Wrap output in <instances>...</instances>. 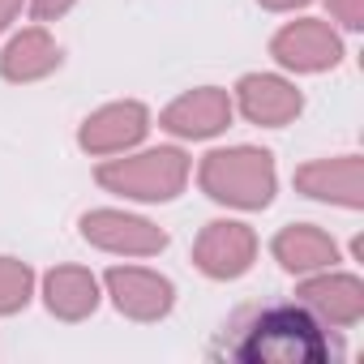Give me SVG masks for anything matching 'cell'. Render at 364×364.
Returning <instances> with one entry per match:
<instances>
[{"instance_id":"cell-1","label":"cell","mask_w":364,"mask_h":364,"mask_svg":"<svg viewBox=\"0 0 364 364\" xmlns=\"http://www.w3.org/2000/svg\"><path fill=\"white\" fill-rule=\"evenodd\" d=\"M228 351L249 364H321L334 360L338 347L330 343V330L300 304H270L249 309L232 326Z\"/></svg>"},{"instance_id":"cell-2","label":"cell","mask_w":364,"mask_h":364,"mask_svg":"<svg viewBox=\"0 0 364 364\" xmlns=\"http://www.w3.org/2000/svg\"><path fill=\"white\" fill-rule=\"evenodd\" d=\"M198 185L219 206L266 210L279 193V167L274 154L262 146H223L198 163Z\"/></svg>"},{"instance_id":"cell-3","label":"cell","mask_w":364,"mask_h":364,"mask_svg":"<svg viewBox=\"0 0 364 364\" xmlns=\"http://www.w3.org/2000/svg\"><path fill=\"white\" fill-rule=\"evenodd\" d=\"M193 176V163L180 146H154V150H124L120 159H103L95 167L99 189L124 198V202H176Z\"/></svg>"},{"instance_id":"cell-4","label":"cell","mask_w":364,"mask_h":364,"mask_svg":"<svg viewBox=\"0 0 364 364\" xmlns=\"http://www.w3.org/2000/svg\"><path fill=\"white\" fill-rule=\"evenodd\" d=\"M82 228V240L99 253H116V257H159L167 249V232L141 215H129V210H86L77 219Z\"/></svg>"},{"instance_id":"cell-5","label":"cell","mask_w":364,"mask_h":364,"mask_svg":"<svg viewBox=\"0 0 364 364\" xmlns=\"http://www.w3.org/2000/svg\"><path fill=\"white\" fill-rule=\"evenodd\" d=\"M270 56H274L279 69L300 73V77L304 73H326V69H334L343 60V39L321 18H296V22H287V26L274 31Z\"/></svg>"},{"instance_id":"cell-6","label":"cell","mask_w":364,"mask_h":364,"mask_svg":"<svg viewBox=\"0 0 364 364\" xmlns=\"http://www.w3.org/2000/svg\"><path fill=\"white\" fill-rule=\"evenodd\" d=\"M253 262H257V232L240 219H215L193 240V266L215 283H232L249 274Z\"/></svg>"},{"instance_id":"cell-7","label":"cell","mask_w":364,"mask_h":364,"mask_svg":"<svg viewBox=\"0 0 364 364\" xmlns=\"http://www.w3.org/2000/svg\"><path fill=\"white\" fill-rule=\"evenodd\" d=\"M296 304L309 309L326 330H351L364 317V283L360 274H343L334 266L317 274H300Z\"/></svg>"},{"instance_id":"cell-8","label":"cell","mask_w":364,"mask_h":364,"mask_svg":"<svg viewBox=\"0 0 364 364\" xmlns=\"http://www.w3.org/2000/svg\"><path fill=\"white\" fill-rule=\"evenodd\" d=\"M103 291L129 321H163L176 309V283L146 266H112L103 274Z\"/></svg>"},{"instance_id":"cell-9","label":"cell","mask_w":364,"mask_h":364,"mask_svg":"<svg viewBox=\"0 0 364 364\" xmlns=\"http://www.w3.org/2000/svg\"><path fill=\"white\" fill-rule=\"evenodd\" d=\"M150 133V112L137 99H120V103H103L99 112H90L77 129V146L90 159H112L124 154L133 146H141Z\"/></svg>"},{"instance_id":"cell-10","label":"cell","mask_w":364,"mask_h":364,"mask_svg":"<svg viewBox=\"0 0 364 364\" xmlns=\"http://www.w3.org/2000/svg\"><path fill=\"white\" fill-rule=\"evenodd\" d=\"M232 116L236 107L223 86H193L159 112V129L180 141H206V137H219L232 124Z\"/></svg>"},{"instance_id":"cell-11","label":"cell","mask_w":364,"mask_h":364,"mask_svg":"<svg viewBox=\"0 0 364 364\" xmlns=\"http://www.w3.org/2000/svg\"><path fill=\"white\" fill-rule=\"evenodd\" d=\"M291 185H296V193H304L309 202L360 210V206H364V159H360V154L313 159V163L296 167Z\"/></svg>"},{"instance_id":"cell-12","label":"cell","mask_w":364,"mask_h":364,"mask_svg":"<svg viewBox=\"0 0 364 364\" xmlns=\"http://www.w3.org/2000/svg\"><path fill=\"white\" fill-rule=\"evenodd\" d=\"M232 107L262 129H283L304 112V95L296 90V82L279 77V73H245L236 82V99Z\"/></svg>"},{"instance_id":"cell-13","label":"cell","mask_w":364,"mask_h":364,"mask_svg":"<svg viewBox=\"0 0 364 364\" xmlns=\"http://www.w3.org/2000/svg\"><path fill=\"white\" fill-rule=\"evenodd\" d=\"M60 69V43L48 35V26H26L22 35H14L0 52V77L14 86H31L43 82L48 73Z\"/></svg>"},{"instance_id":"cell-14","label":"cell","mask_w":364,"mask_h":364,"mask_svg":"<svg viewBox=\"0 0 364 364\" xmlns=\"http://www.w3.org/2000/svg\"><path fill=\"white\" fill-rule=\"evenodd\" d=\"M270 253L287 274H317V270L338 266V245L317 223H287L270 240Z\"/></svg>"},{"instance_id":"cell-15","label":"cell","mask_w":364,"mask_h":364,"mask_svg":"<svg viewBox=\"0 0 364 364\" xmlns=\"http://www.w3.org/2000/svg\"><path fill=\"white\" fill-rule=\"evenodd\" d=\"M103 300L99 279L86 266H52L43 274V304L56 321H86Z\"/></svg>"},{"instance_id":"cell-16","label":"cell","mask_w":364,"mask_h":364,"mask_svg":"<svg viewBox=\"0 0 364 364\" xmlns=\"http://www.w3.org/2000/svg\"><path fill=\"white\" fill-rule=\"evenodd\" d=\"M35 300V270L22 257H0V317H14Z\"/></svg>"},{"instance_id":"cell-17","label":"cell","mask_w":364,"mask_h":364,"mask_svg":"<svg viewBox=\"0 0 364 364\" xmlns=\"http://www.w3.org/2000/svg\"><path fill=\"white\" fill-rule=\"evenodd\" d=\"M326 9L343 31H364V0H326Z\"/></svg>"},{"instance_id":"cell-18","label":"cell","mask_w":364,"mask_h":364,"mask_svg":"<svg viewBox=\"0 0 364 364\" xmlns=\"http://www.w3.org/2000/svg\"><path fill=\"white\" fill-rule=\"evenodd\" d=\"M73 5L77 0H31V14H35V22H60Z\"/></svg>"},{"instance_id":"cell-19","label":"cell","mask_w":364,"mask_h":364,"mask_svg":"<svg viewBox=\"0 0 364 364\" xmlns=\"http://www.w3.org/2000/svg\"><path fill=\"white\" fill-rule=\"evenodd\" d=\"M22 9H26V0H0V35H5V31L18 22Z\"/></svg>"},{"instance_id":"cell-20","label":"cell","mask_w":364,"mask_h":364,"mask_svg":"<svg viewBox=\"0 0 364 364\" xmlns=\"http://www.w3.org/2000/svg\"><path fill=\"white\" fill-rule=\"evenodd\" d=\"M257 5H262L266 14H296V9L313 5V0H257Z\"/></svg>"}]
</instances>
